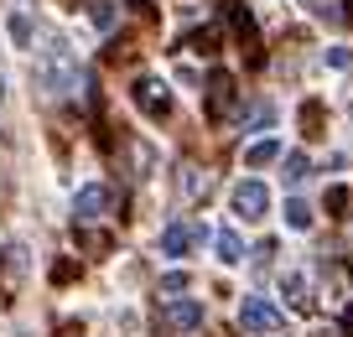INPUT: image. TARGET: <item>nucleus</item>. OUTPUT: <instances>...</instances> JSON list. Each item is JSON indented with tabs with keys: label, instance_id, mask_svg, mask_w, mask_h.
I'll list each match as a JSON object with an SVG mask.
<instances>
[{
	"label": "nucleus",
	"instance_id": "nucleus-1",
	"mask_svg": "<svg viewBox=\"0 0 353 337\" xmlns=\"http://www.w3.org/2000/svg\"><path fill=\"white\" fill-rule=\"evenodd\" d=\"M239 322H244V332H250V337H265V332H281L286 316H281V306L270 301V296H244Z\"/></svg>",
	"mask_w": 353,
	"mask_h": 337
},
{
	"label": "nucleus",
	"instance_id": "nucleus-2",
	"mask_svg": "<svg viewBox=\"0 0 353 337\" xmlns=\"http://www.w3.org/2000/svg\"><path fill=\"white\" fill-rule=\"evenodd\" d=\"M130 99H135V109H141L145 120H172V88H166L161 78H135Z\"/></svg>",
	"mask_w": 353,
	"mask_h": 337
},
{
	"label": "nucleus",
	"instance_id": "nucleus-3",
	"mask_svg": "<svg viewBox=\"0 0 353 337\" xmlns=\"http://www.w3.org/2000/svg\"><path fill=\"white\" fill-rule=\"evenodd\" d=\"M223 21L234 26V37H239L244 57H250V63H260V26H254V16L244 11V0H223Z\"/></svg>",
	"mask_w": 353,
	"mask_h": 337
},
{
	"label": "nucleus",
	"instance_id": "nucleus-4",
	"mask_svg": "<svg viewBox=\"0 0 353 337\" xmlns=\"http://www.w3.org/2000/svg\"><path fill=\"white\" fill-rule=\"evenodd\" d=\"M234 213H239L244 223H265V213H270V187L265 182H239L234 187Z\"/></svg>",
	"mask_w": 353,
	"mask_h": 337
},
{
	"label": "nucleus",
	"instance_id": "nucleus-5",
	"mask_svg": "<svg viewBox=\"0 0 353 337\" xmlns=\"http://www.w3.org/2000/svg\"><path fill=\"white\" fill-rule=\"evenodd\" d=\"M114 207V192L104 182H88V187H78V197H73V213H78V223H99L104 213Z\"/></svg>",
	"mask_w": 353,
	"mask_h": 337
},
{
	"label": "nucleus",
	"instance_id": "nucleus-6",
	"mask_svg": "<svg viewBox=\"0 0 353 337\" xmlns=\"http://www.w3.org/2000/svg\"><path fill=\"white\" fill-rule=\"evenodd\" d=\"M203 239H208V229H203L198 218H188V223H172V229L161 234V249L172 254V260H182V254H192Z\"/></svg>",
	"mask_w": 353,
	"mask_h": 337
},
{
	"label": "nucleus",
	"instance_id": "nucleus-7",
	"mask_svg": "<svg viewBox=\"0 0 353 337\" xmlns=\"http://www.w3.org/2000/svg\"><path fill=\"white\" fill-rule=\"evenodd\" d=\"M322 306H327V312H338V316H348V322H353V280H348V275L338 270V265L327 270V285H322Z\"/></svg>",
	"mask_w": 353,
	"mask_h": 337
},
{
	"label": "nucleus",
	"instance_id": "nucleus-8",
	"mask_svg": "<svg viewBox=\"0 0 353 337\" xmlns=\"http://www.w3.org/2000/svg\"><path fill=\"white\" fill-rule=\"evenodd\" d=\"M161 322L172 327V332H192V327H203V306L198 301H176V296H166V306H161Z\"/></svg>",
	"mask_w": 353,
	"mask_h": 337
},
{
	"label": "nucleus",
	"instance_id": "nucleus-9",
	"mask_svg": "<svg viewBox=\"0 0 353 337\" xmlns=\"http://www.w3.org/2000/svg\"><path fill=\"white\" fill-rule=\"evenodd\" d=\"M208 187H213V172H208V166L188 161L182 172H176V192H182V203H203V197H208Z\"/></svg>",
	"mask_w": 353,
	"mask_h": 337
},
{
	"label": "nucleus",
	"instance_id": "nucleus-10",
	"mask_svg": "<svg viewBox=\"0 0 353 337\" xmlns=\"http://www.w3.org/2000/svg\"><path fill=\"white\" fill-rule=\"evenodd\" d=\"M234 99H239V83H234L229 73H213L208 78V114H213V120H223V114L234 109Z\"/></svg>",
	"mask_w": 353,
	"mask_h": 337
},
{
	"label": "nucleus",
	"instance_id": "nucleus-11",
	"mask_svg": "<svg viewBox=\"0 0 353 337\" xmlns=\"http://www.w3.org/2000/svg\"><path fill=\"white\" fill-rule=\"evenodd\" d=\"M281 291H286V301L296 306V312H307V306L317 301V296H312V285H307V275H301V270H286V275H281Z\"/></svg>",
	"mask_w": 353,
	"mask_h": 337
},
{
	"label": "nucleus",
	"instance_id": "nucleus-12",
	"mask_svg": "<svg viewBox=\"0 0 353 337\" xmlns=\"http://www.w3.org/2000/svg\"><path fill=\"white\" fill-rule=\"evenodd\" d=\"M244 161L250 166H270V161H286V151H281V141H270V135H260V141L244 151Z\"/></svg>",
	"mask_w": 353,
	"mask_h": 337
},
{
	"label": "nucleus",
	"instance_id": "nucleus-13",
	"mask_svg": "<svg viewBox=\"0 0 353 337\" xmlns=\"http://www.w3.org/2000/svg\"><path fill=\"white\" fill-rule=\"evenodd\" d=\"M213 249H219L223 265H239V260H244V239H239L234 229H219V234H213Z\"/></svg>",
	"mask_w": 353,
	"mask_h": 337
},
{
	"label": "nucleus",
	"instance_id": "nucleus-14",
	"mask_svg": "<svg viewBox=\"0 0 353 337\" xmlns=\"http://www.w3.org/2000/svg\"><path fill=\"white\" fill-rule=\"evenodd\" d=\"M78 244H83L88 254H110L114 249V239L104 229H94V223H78Z\"/></svg>",
	"mask_w": 353,
	"mask_h": 337
},
{
	"label": "nucleus",
	"instance_id": "nucleus-15",
	"mask_svg": "<svg viewBox=\"0 0 353 337\" xmlns=\"http://www.w3.org/2000/svg\"><path fill=\"white\" fill-rule=\"evenodd\" d=\"M219 42H223V32H219V26H203V32H188L176 47H192V52H219Z\"/></svg>",
	"mask_w": 353,
	"mask_h": 337
},
{
	"label": "nucleus",
	"instance_id": "nucleus-16",
	"mask_svg": "<svg viewBox=\"0 0 353 337\" xmlns=\"http://www.w3.org/2000/svg\"><path fill=\"white\" fill-rule=\"evenodd\" d=\"M307 172H312V161H307L301 151H291L286 161H281V176H286V187H301V176H307Z\"/></svg>",
	"mask_w": 353,
	"mask_h": 337
},
{
	"label": "nucleus",
	"instance_id": "nucleus-17",
	"mask_svg": "<svg viewBox=\"0 0 353 337\" xmlns=\"http://www.w3.org/2000/svg\"><path fill=\"white\" fill-rule=\"evenodd\" d=\"M286 223H291V229H312V207H307V197H291V203H286Z\"/></svg>",
	"mask_w": 353,
	"mask_h": 337
},
{
	"label": "nucleus",
	"instance_id": "nucleus-18",
	"mask_svg": "<svg viewBox=\"0 0 353 337\" xmlns=\"http://www.w3.org/2000/svg\"><path fill=\"white\" fill-rule=\"evenodd\" d=\"M270 125H276V104H254V109H250V130L265 135Z\"/></svg>",
	"mask_w": 353,
	"mask_h": 337
},
{
	"label": "nucleus",
	"instance_id": "nucleus-19",
	"mask_svg": "<svg viewBox=\"0 0 353 337\" xmlns=\"http://www.w3.org/2000/svg\"><path fill=\"white\" fill-rule=\"evenodd\" d=\"M322 120H327L322 104H301V130H307V135H322Z\"/></svg>",
	"mask_w": 353,
	"mask_h": 337
},
{
	"label": "nucleus",
	"instance_id": "nucleus-20",
	"mask_svg": "<svg viewBox=\"0 0 353 337\" xmlns=\"http://www.w3.org/2000/svg\"><path fill=\"white\" fill-rule=\"evenodd\" d=\"M11 42H16V47H26V42H32V16H21V11L11 16Z\"/></svg>",
	"mask_w": 353,
	"mask_h": 337
},
{
	"label": "nucleus",
	"instance_id": "nucleus-21",
	"mask_svg": "<svg viewBox=\"0 0 353 337\" xmlns=\"http://www.w3.org/2000/svg\"><path fill=\"white\" fill-rule=\"evenodd\" d=\"M322 207H327V213H338V218H348V213H343V207H348V187H327Z\"/></svg>",
	"mask_w": 353,
	"mask_h": 337
},
{
	"label": "nucleus",
	"instance_id": "nucleus-22",
	"mask_svg": "<svg viewBox=\"0 0 353 337\" xmlns=\"http://www.w3.org/2000/svg\"><path fill=\"white\" fill-rule=\"evenodd\" d=\"M88 16H94V26H99V32H110V26H114V6H104V0H99Z\"/></svg>",
	"mask_w": 353,
	"mask_h": 337
},
{
	"label": "nucleus",
	"instance_id": "nucleus-23",
	"mask_svg": "<svg viewBox=\"0 0 353 337\" xmlns=\"http://www.w3.org/2000/svg\"><path fill=\"white\" fill-rule=\"evenodd\" d=\"M161 291H166V296H176V291H188V270H182V275L172 270V275H166V280H161Z\"/></svg>",
	"mask_w": 353,
	"mask_h": 337
},
{
	"label": "nucleus",
	"instance_id": "nucleus-24",
	"mask_svg": "<svg viewBox=\"0 0 353 337\" xmlns=\"http://www.w3.org/2000/svg\"><path fill=\"white\" fill-rule=\"evenodd\" d=\"M348 63H353L348 47H332V52H327V68H348Z\"/></svg>",
	"mask_w": 353,
	"mask_h": 337
},
{
	"label": "nucleus",
	"instance_id": "nucleus-25",
	"mask_svg": "<svg viewBox=\"0 0 353 337\" xmlns=\"http://www.w3.org/2000/svg\"><path fill=\"white\" fill-rule=\"evenodd\" d=\"M343 6H348V11H343V16H348V21H353V0H343Z\"/></svg>",
	"mask_w": 353,
	"mask_h": 337
},
{
	"label": "nucleus",
	"instance_id": "nucleus-26",
	"mask_svg": "<svg viewBox=\"0 0 353 337\" xmlns=\"http://www.w3.org/2000/svg\"><path fill=\"white\" fill-rule=\"evenodd\" d=\"M317 337H338V332H332V327H322V332H317Z\"/></svg>",
	"mask_w": 353,
	"mask_h": 337
},
{
	"label": "nucleus",
	"instance_id": "nucleus-27",
	"mask_svg": "<svg viewBox=\"0 0 353 337\" xmlns=\"http://www.w3.org/2000/svg\"><path fill=\"white\" fill-rule=\"evenodd\" d=\"M0 99H6V73H0Z\"/></svg>",
	"mask_w": 353,
	"mask_h": 337
},
{
	"label": "nucleus",
	"instance_id": "nucleus-28",
	"mask_svg": "<svg viewBox=\"0 0 353 337\" xmlns=\"http://www.w3.org/2000/svg\"><path fill=\"white\" fill-rule=\"evenodd\" d=\"M348 223H353V218H348Z\"/></svg>",
	"mask_w": 353,
	"mask_h": 337
}]
</instances>
